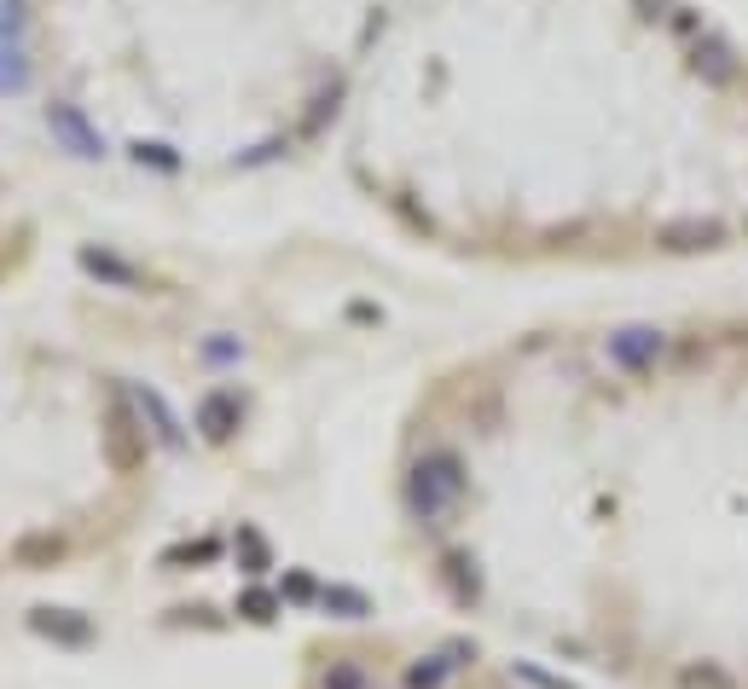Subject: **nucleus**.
<instances>
[{
  "instance_id": "obj_1",
  "label": "nucleus",
  "mask_w": 748,
  "mask_h": 689,
  "mask_svg": "<svg viewBox=\"0 0 748 689\" xmlns=\"http://www.w3.org/2000/svg\"><path fill=\"white\" fill-rule=\"evenodd\" d=\"M464 493H471V475H464L458 452H447V446H435V452H423L412 463V481H407V498H412V516L418 521H447Z\"/></svg>"
},
{
  "instance_id": "obj_2",
  "label": "nucleus",
  "mask_w": 748,
  "mask_h": 689,
  "mask_svg": "<svg viewBox=\"0 0 748 689\" xmlns=\"http://www.w3.org/2000/svg\"><path fill=\"white\" fill-rule=\"evenodd\" d=\"M146 423H139V412L116 394L111 400V412H105V458H111V470L116 475H134L139 463H146Z\"/></svg>"
},
{
  "instance_id": "obj_3",
  "label": "nucleus",
  "mask_w": 748,
  "mask_h": 689,
  "mask_svg": "<svg viewBox=\"0 0 748 689\" xmlns=\"http://www.w3.org/2000/svg\"><path fill=\"white\" fill-rule=\"evenodd\" d=\"M661 354H667V336L656 324H621V331H610V342H603V359L626 377H644Z\"/></svg>"
},
{
  "instance_id": "obj_4",
  "label": "nucleus",
  "mask_w": 748,
  "mask_h": 689,
  "mask_svg": "<svg viewBox=\"0 0 748 689\" xmlns=\"http://www.w3.org/2000/svg\"><path fill=\"white\" fill-rule=\"evenodd\" d=\"M47 134L65 146L70 157H82V162H99L105 157V134L88 122L82 105H47Z\"/></svg>"
},
{
  "instance_id": "obj_5",
  "label": "nucleus",
  "mask_w": 748,
  "mask_h": 689,
  "mask_svg": "<svg viewBox=\"0 0 748 689\" xmlns=\"http://www.w3.org/2000/svg\"><path fill=\"white\" fill-rule=\"evenodd\" d=\"M30 632L47 638V643H58V648H88V643H93V620L76 615V608L42 602V608H30Z\"/></svg>"
},
{
  "instance_id": "obj_6",
  "label": "nucleus",
  "mask_w": 748,
  "mask_h": 689,
  "mask_svg": "<svg viewBox=\"0 0 748 689\" xmlns=\"http://www.w3.org/2000/svg\"><path fill=\"white\" fill-rule=\"evenodd\" d=\"M128 405L139 412V423H146V435H151L157 446H180V440H186V429H180V417L169 412V400L157 394V389H146V382H134V389H128Z\"/></svg>"
},
{
  "instance_id": "obj_7",
  "label": "nucleus",
  "mask_w": 748,
  "mask_h": 689,
  "mask_svg": "<svg viewBox=\"0 0 748 689\" xmlns=\"http://www.w3.org/2000/svg\"><path fill=\"white\" fill-rule=\"evenodd\" d=\"M656 243L667 255H696V250H719L725 227L719 220H667V227L656 232Z\"/></svg>"
},
{
  "instance_id": "obj_8",
  "label": "nucleus",
  "mask_w": 748,
  "mask_h": 689,
  "mask_svg": "<svg viewBox=\"0 0 748 689\" xmlns=\"http://www.w3.org/2000/svg\"><path fill=\"white\" fill-rule=\"evenodd\" d=\"M65 533H53V527H35V533H18L12 539V567H24V574H42V567L65 562Z\"/></svg>"
},
{
  "instance_id": "obj_9",
  "label": "nucleus",
  "mask_w": 748,
  "mask_h": 689,
  "mask_svg": "<svg viewBox=\"0 0 748 689\" xmlns=\"http://www.w3.org/2000/svg\"><path fill=\"white\" fill-rule=\"evenodd\" d=\"M238 423H245V405H238V394H227V389H215V394H204L197 400V429H204V440H233L238 435Z\"/></svg>"
},
{
  "instance_id": "obj_10",
  "label": "nucleus",
  "mask_w": 748,
  "mask_h": 689,
  "mask_svg": "<svg viewBox=\"0 0 748 689\" xmlns=\"http://www.w3.org/2000/svg\"><path fill=\"white\" fill-rule=\"evenodd\" d=\"M691 65H696V76L707 81V88H732L737 81V53L725 47L719 35H702L696 47H691Z\"/></svg>"
},
{
  "instance_id": "obj_11",
  "label": "nucleus",
  "mask_w": 748,
  "mask_h": 689,
  "mask_svg": "<svg viewBox=\"0 0 748 689\" xmlns=\"http://www.w3.org/2000/svg\"><path fill=\"white\" fill-rule=\"evenodd\" d=\"M673 689H737V673L725 661H684L673 673Z\"/></svg>"
},
{
  "instance_id": "obj_12",
  "label": "nucleus",
  "mask_w": 748,
  "mask_h": 689,
  "mask_svg": "<svg viewBox=\"0 0 748 689\" xmlns=\"http://www.w3.org/2000/svg\"><path fill=\"white\" fill-rule=\"evenodd\" d=\"M30 81H35V65L24 58V47H18V41H0V99L30 93Z\"/></svg>"
},
{
  "instance_id": "obj_13",
  "label": "nucleus",
  "mask_w": 748,
  "mask_h": 689,
  "mask_svg": "<svg viewBox=\"0 0 748 689\" xmlns=\"http://www.w3.org/2000/svg\"><path fill=\"white\" fill-rule=\"evenodd\" d=\"M82 267H88L93 278L116 284V290H139V267H128V261L111 255V250H82Z\"/></svg>"
},
{
  "instance_id": "obj_14",
  "label": "nucleus",
  "mask_w": 748,
  "mask_h": 689,
  "mask_svg": "<svg viewBox=\"0 0 748 689\" xmlns=\"http://www.w3.org/2000/svg\"><path fill=\"white\" fill-rule=\"evenodd\" d=\"M447 678H453L447 655H418L407 673H400V689H447Z\"/></svg>"
},
{
  "instance_id": "obj_15",
  "label": "nucleus",
  "mask_w": 748,
  "mask_h": 689,
  "mask_svg": "<svg viewBox=\"0 0 748 689\" xmlns=\"http://www.w3.org/2000/svg\"><path fill=\"white\" fill-rule=\"evenodd\" d=\"M319 602H326V615H337V620H366L372 615V597L354 592V585H326Z\"/></svg>"
},
{
  "instance_id": "obj_16",
  "label": "nucleus",
  "mask_w": 748,
  "mask_h": 689,
  "mask_svg": "<svg viewBox=\"0 0 748 689\" xmlns=\"http://www.w3.org/2000/svg\"><path fill=\"white\" fill-rule=\"evenodd\" d=\"M505 678H511V684H522V689H580V684H569V678L545 673L540 661H511V666H505Z\"/></svg>"
},
{
  "instance_id": "obj_17",
  "label": "nucleus",
  "mask_w": 748,
  "mask_h": 689,
  "mask_svg": "<svg viewBox=\"0 0 748 689\" xmlns=\"http://www.w3.org/2000/svg\"><path fill=\"white\" fill-rule=\"evenodd\" d=\"M319 689H372V673L360 661L342 655V661H331L326 673H319Z\"/></svg>"
},
{
  "instance_id": "obj_18",
  "label": "nucleus",
  "mask_w": 748,
  "mask_h": 689,
  "mask_svg": "<svg viewBox=\"0 0 748 689\" xmlns=\"http://www.w3.org/2000/svg\"><path fill=\"white\" fill-rule=\"evenodd\" d=\"M441 567H447V585H453L458 602H476V597H481V579H476V562H471V556H447Z\"/></svg>"
},
{
  "instance_id": "obj_19",
  "label": "nucleus",
  "mask_w": 748,
  "mask_h": 689,
  "mask_svg": "<svg viewBox=\"0 0 748 689\" xmlns=\"http://www.w3.org/2000/svg\"><path fill=\"white\" fill-rule=\"evenodd\" d=\"M238 551H245V574H268L273 551H268V539H261L256 527H245V533H238Z\"/></svg>"
},
{
  "instance_id": "obj_20",
  "label": "nucleus",
  "mask_w": 748,
  "mask_h": 689,
  "mask_svg": "<svg viewBox=\"0 0 748 689\" xmlns=\"http://www.w3.org/2000/svg\"><path fill=\"white\" fill-rule=\"evenodd\" d=\"M238 615H245V620H256V625H268V620L279 615V597H273V592H261V585H256V592H245V602H238Z\"/></svg>"
},
{
  "instance_id": "obj_21",
  "label": "nucleus",
  "mask_w": 748,
  "mask_h": 689,
  "mask_svg": "<svg viewBox=\"0 0 748 689\" xmlns=\"http://www.w3.org/2000/svg\"><path fill=\"white\" fill-rule=\"evenodd\" d=\"M18 30H24V0H0V35L18 41Z\"/></svg>"
},
{
  "instance_id": "obj_22",
  "label": "nucleus",
  "mask_w": 748,
  "mask_h": 689,
  "mask_svg": "<svg viewBox=\"0 0 748 689\" xmlns=\"http://www.w3.org/2000/svg\"><path fill=\"white\" fill-rule=\"evenodd\" d=\"M638 18H650V24H656V18H667V0H638Z\"/></svg>"
}]
</instances>
